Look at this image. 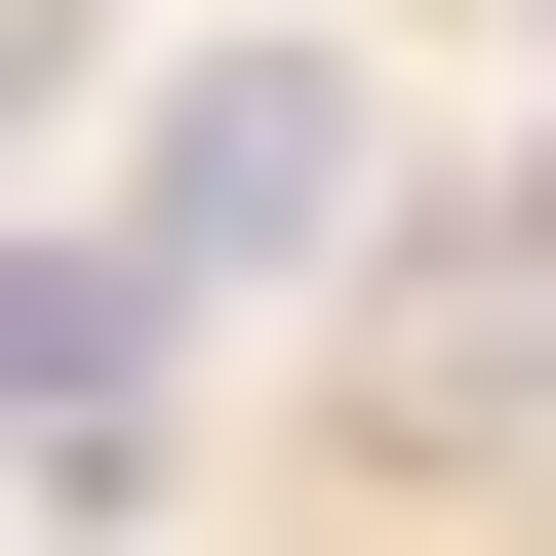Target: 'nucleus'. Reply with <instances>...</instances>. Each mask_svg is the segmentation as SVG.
Here are the masks:
<instances>
[{
	"instance_id": "nucleus-1",
	"label": "nucleus",
	"mask_w": 556,
	"mask_h": 556,
	"mask_svg": "<svg viewBox=\"0 0 556 556\" xmlns=\"http://www.w3.org/2000/svg\"><path fill=\"white\" fill-rule=\"evenodd\" d=\"M318 239H358V80L278 40V80H199V119H160V239H119V278H318Z\"/></svg>"
},
{
	"instance_id": "nucleus-2",
	"label": "nucleus",
	"mask_w": 556,
	"mask_h": 556,
	"mask_svg": "<svg viewBox=\"0 0 556 556\" xmlns=\"http://www.w3.org/2000/svg\"><path fill=\"white\" fill-rule=\"evenodd\" d=\"M119 318H160L119 239H0V438H80V397H119Z\"/></svg>"
},
{
	"instance_id": "nucleus-4",
	"label": "nucleus",
	"mask_w": 556,
	"mask_h": 556,
	"mask_svg": "<svg viewBox=\"0 0 556 556\" xmlns=\"http://www.w3.org/2000/svg\"><path fill=\"white\" fill-rule=\"evenodd\" d=\"M517 278H556V160H517Z\"/></svg>"
},
{
	"instance_id": "nucleus-3",
	"label": "nucleus",
	"mask_w": 556,
	"mask_h": 556,
	"mask_svg": "<svg viewBox=\"0 0 556 556\" xmlns=\"http://www.w3.org/2000/svg\"><path fill=\"white\" fill-rule=\"evenodd\" d=\"M0 119H40V0H0Z\"/></svg>"
}]
</instances>
